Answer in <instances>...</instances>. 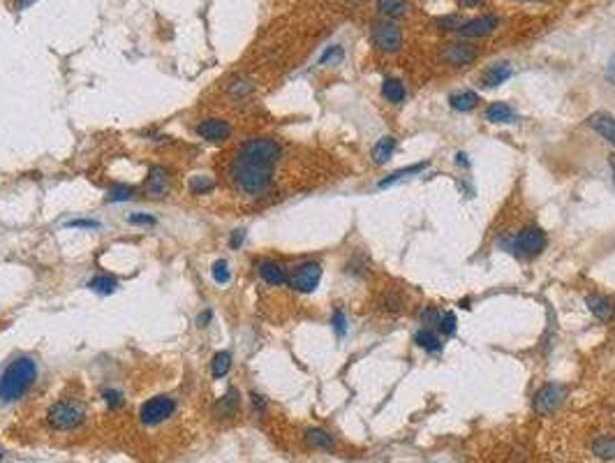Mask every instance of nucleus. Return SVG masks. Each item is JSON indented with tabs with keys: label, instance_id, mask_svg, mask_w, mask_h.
I'll list each match as a JSON object with an SVG mask.
<instances>
[{
	"label": "nucleus",
	"instance_id": "nucleus-1",
	"mask_svg": "<svg viewBox=\"0 0 615 463\" xmlns=\"http://www.w3.org/2000/svg\"><path fill=\"white\" fill-rule=\"evenodd\" d=\"M283 148L271 137H253L241 146L231 160L229 176L236 188L248 197H262L273 183V167L280 160Z\"/></svg>",
	"mask_w": 615,
	"mask_h": 463
},
{
	"label": "nucleus",
	"instance_id": "nucleus-2",
	"mask_svg": "<svg viewBox=\"0 0 615 463\" xmlns=\"http://www.w3.org/2000/svg\"><path fill=\"white\" fill-rule=\"evenodd\" d=\"M37 380V361L28 355L14 357L7 368L0 373V401L14 403L19 401Z\"/></svg>",
	"mask_w": 615,
	"mask_h": 463
},
{
	"label": "nucleus",
	"instance_id": "nucleus-3",
	"mask_svg": "<svg viewBox=\"0 0 615 463\" xmlns=\"http://www.w3.org/2000/svg\"><path fill=\"white\" fill-rule=\"evenodd\" d=\"M322 274H324V271H322V264H320V262H312V259H308V262H301V264H296V266L292 269L287 285H290L294 292L310 294V292L317 290V285H320Z\"/></svg>",
	"mask_w": 615,
	"mask_h": 463
},
{
	"label": "nucleus",
	"instance_id": "nucleus-4",
	"mask_svg": "<svg viewBox=\"0 0 615 463\" xmlns=\"http://www.w3.org/2000/svg\"><path fill=\"white\" fill-rule=\"evenodd\" d=\"M46 420H49V424L53 426V429L58 431H68V429H74V426H79L81 420H83V410L72 401H58L53 403L49 407V412H46Z\"/></svg>",
	"mask_w": 615,
	"mask_h": 463
},
{
	"label": "nucleus",
	"instance_id": "nucleus-5",
	"mask_svg": "<svg viewBox=\"0 0 615 463\" xmlns=\"http://www.w3.org/2000/svg\"><path fill=\"white\" fill-rule=\"evenodd\" d=\"M564 394H567V389H564L562 385H557V383H546V385H542V387H539L537 392H535V398H532L535 412L542 415V417L553 415L557 407L562 405Z\"/></svg>",
	"mask_w": 615,
	"mask_h": 463
},
{
	"label": "nucleus",
	"instance_id": "nucleus-6",
	"mask_svg": "<svg viewBox=\"0 0 615 463\" xmlns=\"http://www.w3.org/2000/svg\"><path fill=\"white\" fill-rule=\"evenodd\" d=\"M546 232L537 225H530L514 236V253L520 257H537L546 248Z\"/></svg>",
	"mask_w": 615,
	"mask_h": 463
},
{
	"label": "nucleus",
	"instance_id": "nucleus-7",
	"mask_svg": "<svg viewBox=\"0 0 615 463\" xmlns=\"http://www.w3.org/2000/svg\"><path fill=\"white\" fill-rule=\"evenodd\" d=\"M176 410V401L172 396H153L142 405L139 410V420L146 426H157L162 424L164 420H169Z\"/></svg>",
	"mask_w": 615,
	"mask_h": 463
},
{
	"label": "nucleus",
	"instance_id": "nucleus-8",
	"mask_svg": "<svg viewBox=\"0 0 615 463\" xmlns=\"http://www.w3.org/2000/svg\"><path fill=\"white\" fill-rule=\"evenodd\" d=\"M372 42L379 51L396 53L403 46V31L394 21H379L372 26Z\"/></svg>",
	"mask_w": 615,
	"mask_h": 463
},
{
	"label": "nucleus",
	"instance_id": "nucleus-9",
	"mask_svg": "<svg viewBox=\"0 0 615 463\" xmlns=\"http://www.w3.org/2000/svg\"><path fill=\"white\" fill-rule=\"evenodd\" d=\"M477 49L468 42H449L442 46V61L451 68H465V65L477 61Z\"/></svg>",
	"mask_w": 615,
	"mask_h": 463
},
{
	"label": "nucleus",
	"instance_id": "nucleus-10",
	"mask_svg": "<svg viewBox=\"0 0 615 463\" xmlns=\"http://www.w3.org/2000/svg\"><path fill=\"white\" fill-rule=\"evenodd\" d=\"M194 130H197V135L201 139H206L209 144H220V142H225V139H229L231 135V125L225 118H204Z\"/></svg>",
	"mask_w": 615,
	"mask_h": 463
},
{
	"label": "nucleus",
	"instance_id": "nucleus-11",
	"mask_svg": "<svg viewBox=\"0 0 615 463\" xmlns=\"http://www.w3.org/2000/svg\"><path fill=\"white\" fill-rule=\"evenodd\" d=\"M169 188H172L169 170H164V167H160V165H153L146 174L144 190L151 194V197H164V194L169 192Z\"/></svg>",
	"mask_w": 615,
	"mask_h": 463
},
{
	"label": "nucleus",
	"instance_id": "nucleus-12",
	"mask_svg": "<svg viewBox=\"0 0 615 463\" xmlns=\"http://www.w3.org/2000/svg\"><path fill=\"white\" fill-rule=\"evenodd\" d=\"M500 26V19L486 14V16H477V19H470L468 24H461L458 33L465 37V40H477V37H486L490 35L495 28Z\"/></svg>",
	"mask_w": 615,
	"mask_h": 463
},
{
	"label": "nucleus",
	"instance_id": "nucleus-13",
	"mask_svg": "<svg viewBox=\"0 0 615 463\" xmlns=\"http://www.w3.org/2000/svg\"><path fill=\"white\" fill-rule=\"evenodd\" d=\"M585 306L592 313V318H597L599 322H611L615 318V301L611 296L604 294H588L585 296Z\"/></svg>",
	"mask_w": 615,
	"mask_h": 463
},
{
	"label": "nucleus",
	"instance_id": "nucleus-14",
	"mask_svg": "<svg viewBox=\"0 0 615 463\" xmlns=\"http://www.w3.org/2000/svg\"><path fill=\"white\" fill-rule=\"evenodd\" d=\"M257 274L262 276V281L268 283V285H287V281H290V274H287V269L283 264L273 262V259H262V262H257Z\"/></svg>",
	"mask_w": 615,
	"mask_h": 463
},
{
	"label": "nucleus",
	"instance_id": "nucleus-15",
	"mask_svg": "<svg viewBox=\"0 0 615 463\" xmlns=\"http://www.w3.org/2000/svg\"><path fill=\"white\" fill-rule=\"evenodd\" d=\"M238 407H241V392L234 387H229L216 401V405H213V415L220 417V420H229V417H234L238 412Z\"/></svg>",
	"mask_w": 615,
	"mask_h": 463
},
{
	"label": "nucleus",
	"instance_id": "nucleus-16",
	"mask_svg": "<svg viewBox=\"0 0 615 463\" xmlns=\"http://www.w3.org/2000/svg\"><path fill=\"white\" fill-rule=\"evenodd\" d=\"M590 125H592V130H597V132L615 148V118L611 114H604V111H599V114H592L590 116Z\"/></svg>",
	"mask_w": 615,
	"mask_h": 463
},
{
	"label": "nucleus",
	"instance_id": "nucleus-17",
	"mask_svg": "<svg viewBox=\"0 0 615 463\" xmlns=\"http://www.w3.org/2000/svg\"><path fill=\"white\" fill-rule=\"evenodd\" d=\"M511 74H514V68H511L509 63H495V65H490V68L486 70V74H483V86H488V88H498V86H502V83H505Z\"/></svg>",
	"mask_w": 615,
	"mask_h": 463
},
{
	"label": "nucleus",
	"instance_id": "nucleus-18",
	"mask_svg": "<svg viewBox=\"0 0 615 463\" xmlns=\"http://www.w3.org/2000/svg\"><path fill=\"white\" fill-rule=\"evenodd\" d=\"M396 146H398V142H396V137H391V135H387V137H382L379 142L372 146V162H375L377 167H382V165H387L391 157H394V153H396Z\"/></svg>",
	"mask_w": 615,
	"mask_h": 463
},
{
	"label": "nucleus",
	"instance_id": "nucleus-19",
	"mask_svg": "<svg viewBox=\"0 0 615 463\" xmlns=\"http://www.w3.org/2000/svg\"><path fill=\"white\" fill-rule=\"evenodd\" d=\"M414 343L421 350H426V352H431V355H440L442 352V348H444V343L437 338V333L431 329V327H421L419 329L416 333H414Z\"/></svg>",
	"mask_w": 615,
	"mask_h": 463
},
{
	"label": "nucleus",
	"instance_id": "nucleus-20",
	"mask_svg": "<svg viewBox=\"0 0 615 463\" xmlns=\"http://www.w3.org/2000/svg\"><path fill=\"white\" fill-rule=\"evenodd\" d=\"M486 120L488 123H495V125H500V123H514L516 120V111L511 109L507 102H493V105L486 109Z\"/></svg>",
	"mask_w": 615,
	"mask_h": 463
},
{
	"label": "nucleus",
	"instance_id": "nucleus-21",
	"mask_svg": "<svg viewBox=\"0 0 615 463\" xmlns=\"http://www.w3.org/2000/svg\"><path fill=\"white\" fill-rule=\"evenodd\" d=\"M382 98L387 102H394V105H400L405 98H407V90H405V83L400 79L389 77L382 81Z\"/></svg>",
	"mask_w": 615,
	"mask_h": 463
},
{
	"label": "nucleus",
	"instance_id": "nucleus-22",
	"mask_svg": "<svg viewBox=\"0 0 615 463\" xmlns=\"http://www.w3.org/2000/svg\"><path fill=\"white\" fill-rule=\"evenodd\" d=\"M377 9H379L382 16H387V19L394 21V19L407 16L409 3H407V0H377Z\"/></svg>",
	"mask_w": 615,
	"mask_h": 463
},
{
	"label": "nucleus",
	"instance_id": "nucleus-23",
	"mask_svg": "<svg viewBox=\"0 0 615 463\" xmlns=\"http://www.w3.org/2000/svg\"><path fill=\"white\" fill-rule=\"evenodd\" d=\"M449 105L456 111H472L479 105V95L474 90H461V93H451L449 95Z\"/></svg>",
	"mask_w": 615,
	"mask_h": 463
},
{
	"label": "nucleus",
	"instance_id": "nucleus-24",
	"mask_svg": "<svg viewBox=\"0 0 615 463\" xmlns=\"http://www.w3.org/2000/svg\"><path fill=\"white\" fill-rule=\"evenodd\" d=\"M426 167H428V162H416V165L403 167V170H398V172H394V174H389L387 179H382L377 185H379V188H389V185H394V183L405 181L407 176H414V174H419V172H424Z\"/></svg>",
	"mask_w": 615,
	"mask_h": 463
},
{
	"label": "nucleus",
	"instance_id": "nucleus-25",
	"mask_svg": "<svg viewBox=\"0 0 615 463\" xmlns=\"http://www.w3.org/2000/svg\"><path fill=\"white\" fill-rule=\"evenodd\" d=\"M231 368V352L229 350H220L213 355V361H211V375L213 380H220L225 378L229 373Z\"/></svg>",
	"mask_w": 615,
	"mask_h": 463
},
{
	"label": "nucleus",
	"instance_id": "nucleus-26",
	"mask_svg": "<svg viewBox=\"0 0 615 463\" xmlns=\"http://www.w3.org/2000/svg\"><path fill=\"white\" fill-rule=\"evenodd\" d=\"M305 442L315 449H333V438L322 429H308Z\"/></svg>",
	"mask_w": 615,
	"mask_h": 463
},
{
	"label": "nucleus",
	"instance_id": "nucleus-27",
	"mask_svg": "<svg viewBox=\"0 0 615 463\" xmlns=\"http://www.w3.org/2000/svg\"><path fill=\"white\" fill-rule=\"evenodd\" d=\"M213 188H216V181L206 174H194L188 183V190H190V194H194V197H199V194H209Z\"/></svg>",
	"mask_w": 615,
	"mask_h": 463
},
{
	"label": "nucleus",
	"instance_id": "nucleus-28",
	"mask_svg": "<svg viewBox=\"0 0 615 463\" xmlns=\"http://www.w3.org/2000/svg\"><path fill=\"white\" fill-rule=\"evenodd\" d=\"M594 454H597L599 459H615V438H611V435H604V438H597L592 444Z\"/></svg>",
	"mask_w": 615,
	"mask_h": 463
},
{
	"label": "nucleus",
	"instance_id": "nucleus-29",
	"mask_svg": "<svg viewBox=\"0 0 615 463\" xmlns=\"http://www.w3.org/2000/svg\"><path fill=\"white\" fill-rule=\"evenodd\" d=\"M88 287L93 292H98V294H111V292H116L118 281H116V278H111V276H95L88 283Z\"/></svg>",
	"mask_w": 615,
	"mask_h": 463
},
{
	"label": "nucleus",
	"instance_id": "nucleus-30",
	"mask_svg": "<svg viewBox=\"0 0 615 463\" xmlns=\"http://www.w3.org/2000/svg\"><path fill=\"white\" fill-rule=\"evenodd\" d=\"M132 197H135V188L132 185H125V183H114L107 190V202H127Z\"/></svg>",
	"mask_w": 615,
	"mask_h": 463
},
{
	"label": "nucleus",
	"instance_id": "nucleus-31",
	"mask_svg": "<svg viewBox=\"0 0 615 463\" xmlns=\"http://www.w3.org/2000/svg\"><path fill=\"white\" fill-rule=\"evenodd\" d=\"M342 58H345V49L340 44H333L320 56V65H338L342 63Z\"/></svg>",
	"mask_w": 615,
	"mask_h": 463
},
{
	"label": "nucleus",
	"instance_id": "nucleus-32",
	"mask_svg": "<svg viewBox=\"0 0 615 463\" xmlns=\"http://www.w3.org/2000/svg\"><path fill=\"white\" fill-rule=\"evenodd\" d=\"M253 83H250L248 79H234L227 86V90H229V95L231 98H246V95H250V93H253Z\"/></svg>",
	"mask_w": 615,
	"mask_h": 463
},
{
	"label": "nucleus",
	"instance_id": "nucleus-33",
	"mask_svg": "<svg viewBox=\"0 0 615 463\" xmlns=\"http://www.w3.org/2000/svg\"><path fill=\"white\" fill-rule=\"evenodd\" d=\"M213 281H216L218 285H225L231 281V271H229L225 259H218V262L213 264Z\"/></svg>",
	"mask_w": 615,
	"mask_h": 463
},
{
	"label": "nucleus",
	"instance_id": "nucleus-34",
	"mask_svg": "<svg viewBox=\"0 0 615 463\" xmlns=\"http://www.w3.org/2000/svg\"><path fill=\"white\" fill-rule=\"evenodd\" d=\"M437 329H440L444 336H453L456 333V329H458V320H456V315L453 313H442V320H440V324H437Z\"/></svg>",
	"mask_w": 615,
	"mask_h": 463
},
{
	"label": "nucleus",
	"instance_id": "nucleus-35",
	"mask_svg": "<svg viewBox=\"0 0 615 463\" xmlns=\"http://www.w3.org/2000/svg\"><path fill=\"white\" fill-rule=\"evenodd\" d=\"M331 324H333V331H335V336H338V338H342L345 333H347V318H345L342 308H335V311H333Z\"/></svg>",
	"mask_w": 615,
	"mask_h": 463
},
{
	"label": "nucleus",
	"instance_id": "nucleus-36",
	"mask_svg": "<svg viewBox=\"0 0 615 463\" xmlns=\"http://www.w3.org/2000/svg\"><path fill=\"white\" fill-rule=\"evenodd\" d=\"M442 320V313L437 306H426L424 313H421V324H426V327H437Z\"/></svg>",
	"mask_w": 615,
	"mask_h": 463
},
{
	"label": "nucleus",
	"instance_id": "nucleus-37",
	"mask_svg": "<svg viewBox=\"0 0 615 463\" xmlns=\"http://www.w3.org/2000/svg\"><path fill=\"white\" fill-rule=\"evenodd\" d=\"M102 398H105L109 410H116V407L123 405V394H120L118 389H105V392H102Z\"/></svg>",
	"mask_w": 615,
	"mask_h": 463
},
{
	"label": "nucleus",
	"instance_id": "nucleus-38",
	"mask_svg": "<svg viewBox=\"0 0 615 463\" xmlns=\"http://www.w3.org/2000/svg\"><path fill=\"white\" fill-rule=\"evenodd\" d=\"M127 222L137 227H153L157 220L153 216H148V213H132V216H127Z\"/></svg>",
	"mask_w": 615,
	"mask_h": 463
},
{
	"label": "nucleus",
	"instance_id": "nucleus-39",
	"mask_svg": "<svg viewBox=\"0 0 615 463\" xmlns=\"http://www.w3.org/2000/svg\"><path fill=\"white\" fill-rule=\"evenodd\" d=\"M437 26H440V31H458L461 28V19L451 14V16H442L437 19Z\"/></svg>",
	"mask_w": 615,
	"mask_h": 463
},
{
	"label": "nucleus",
	"instance_id": "nucleus-40",
	"mask_svg": "<svg viewBox=\"0 0 615 463\" xmlns=\"http://www.w3.org/2000/svg\"><path fill=\"white\" fill-rule=\"evenodd\" d=\"M65 227H83V229H98L100 222L98 220H70Z\"/></svg>",
	"mask_w": 615,
	"mask_h": 463
},
{
	"label": "nucleus",
	"instance_id": "nucleus-41",
	"mask_svg": "<svg viewBox=\"0 0 615 463\" xmlns=\"http://www.w3.org/2000/svg\"><path fill=\"white\" fill-rule=\"evenodd\" d=\"M384 308H387L389 313H398V311H400V296H398V294H389L387 299H384Z\"/></svg>",
	"mask_w": 615,
	"mask_h": 463
},
{
	"label": "nucleus",
	"instance_id": "nucleus-42",
	"mask_svg": "<svg viewBox=\"0 0 615 463\" xmlns=\"http://www.w3.org/2000/svg\"><path fill=\"white\" fill-rule=\"evenodd\" d=\"M243 241H246V229H234V232H231V239H229L231 248H238Z\"/></svg>",
	"mask_w": 615,
	"mask_h": 463
},
{
	"label": "nucleus",
	"instance_id": "nucleus-43",
	"mask_svg": "<svg viewBox=\"0 0 615 463\" xmlns=\"http://www.w3.org/2000/svg\"><path fill=\"white\" fill-rule=\"evenodd\" d=\"M250 401H253V407H255V410H259V412L266 410V401H264V396H259L257 392L250 394Z\"/></svg>",
	"mask_w": 615,
	"mask_h": 463
},
{
	"label": "nucleus",
	"instance_id": "nucleus-44",
	"mask_svg": "<svg viewBox=\"0 0 615 463\" xmlns=\"http://www.w3.org/2000/svg\"><path fill=\"white\" fill-rule=\"evenodd\" d=\"M211 320H213V311L206 308V311H204V313L199 315V318H197V324H199V327H209V322H211Z\"/></svg>",
	"mask_w": 615,
	"mask_h": 463
},
{
	"label": "nucleus",
	"instance_id": "nucleus-45",
	"mask_svg": "<svg viewBox=\"0 0 615 463\" xmlns=\"http://www.w3.org/2000/svg\"><path fill=\"white\" fill-rule=\"evenodd\" d=\"M35 3V0H16V9H26V7H31Z\"/></svg>",
	"mask_w": 615,
	"mask_h": 463
},
{
	"label": "nucleus",
	"instance_id": "nucleus-46",
	"mask_svg": "<svg viewBox=\"0 0 615 463\" xmlns=\"http://www.w3.org/2000/svg\"><path fill=\"white\" fill-rule=\"evenodd\" d=\"M465 157H468V155H465V153H458V155H456V162H458L461 167L470 165V160H465Z\"/></svg>",
	"mask_w": 615,
	"mask_h": 463
},
{
	"label": "nucleus",
	"instance_id": "nucleus-47",
	"mask_svg": "<svg viewBox=\"0 0 615 463\" xmlns=\"http://www.w3.org/2000/svg\"><path fill=\"white\" fill-rule=\"evenodd\" d=\"M609 77H611V79H615V58L611 61V68H609Z\"/></svg>",
	"mask_w": 615,
	"mask_h": 463
},
{
	"label": "nucleus",
	"instance_id": "nucleus-48",
	"mask_svg": "<svg viewBox=\"0 0 615 463\" xmlns=\"http://www.w3.org/2000/svg\"><path fill=\"white\" fill-rule=\"evenodd\" d=\"M481 0H463V5H468V7H474V5H479Z\"/></svg>",
	"mask_w": 615,
	"mask_h": 463
},
{
	"label": "nucleus",
	"instance_id": "nucleus-49",
	"mask_svg": "<svg viewBox=\"0 0 615 463\" xmlns=\"http://www.w3.org/2000/svg\"><path fill=\"white\" fill-rule=\"evenodd\" d=\"M611 172H613V183H615V155H611Z\"/></svg>",
	"mask_w": 615,
	"mask_h": 463
},
{
	"label": "nucleus",
	"instance_id": "nucleus-50",
	"mask_svg": "<svg viewBox=\"0 0 615 463\" xmlns=\"http://www.w3.org/2000/svg\"><path fill=\"white\" fill-rule=\"evenodd\" d=\"M3 459H5V452H3V447H0V461H3Z\"/></svg>",
	"mask_w": 615,
	"mask_h": 463
}]
</instances>
